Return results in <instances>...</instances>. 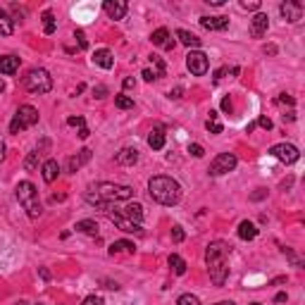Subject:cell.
Listing matches in <instances>:
<instances>
[{
  "label": "cell",
  "instance_id": "cell-1",
  "mask_svg": "<svg viewBox=\"0 0 305 305\" xmlns=\"http://www.w3.org/2000/svg\"><path fill=\"white\" fill-rule=\"evenodd\" d=\"M136 196V191L131 186H122V184H110V181H100V184H91L86 191V203L95 205V208H103L108 212L110 203L115 200H131Z\"/></svg>",
  "mask_w": 305,
  "mask_h": 305
},
{
  "label": "cell",
  "instance_id": "cell-2",
  "mask_svg": "<svg viewBox=\"0 0 305 305\" xmlns=\"http://www.w3.org/2000/svg\"><path fill=\"white\" fill-rule=\"evenodd\" d=\"M229 253L231 246L224 241H212L205 251V262L210 269V279L215 282V286H224L229 277Z\"/></svg>",
  "mask_w": 305,
  "mask_h": 305
},
{
  "label": "cell",
  "instance_id": "cell-3",
  "mask_svg": "<svg viewBox=\"0 0 305 305\" xmlns=\"http://www.w3.org/2000/svg\"><path fill=\"white\" fill-rule=\"evenodd\" d=\"M148 193L150 198L160 205H177L181 198V184L172 177H164V174H157L148 181Z\"/></svg>",
  "mask_w": 305,
  "mask_h": 305
},
{
  "label": "cell",
  "instance_id": "cell-4",
  "mask_svg": "<svg viewBox=\"0 0 305 305\" xmlns=\"http://www.w3.org/2000/svg\"><path fill=\"white\" fill-rule=\"evenodd\" d=\"M15 193H17L19 205L26 210V215L31 219H39L41 215H43V208H41V200H39V191H36V186H33L31 181H19Z\"/></svg>",
  "mask_w": 305,
  "mask_h": 305
},
{
  "label": "cell",
  "instance_id": "cell-5",
  "mask_svg": "<svg viewBox=\"0 0 305 305\" xmlns=\"http://www.w3.org/2000/svg\"><path fill=\"white\" fill-rule=\"evenodd\" d=\"M24 88L29 93H36V95H43V93H50L53 91V77L48 74L46 70H31L26 77H24Z\"/></svg>",
  "mask_w": 305,
  "mask_h": 305
},
{
  "label": "cell",
  "instance_id": "cell-6",
  "mask_svg": "<svg viewBox=\"0 0 305 305\" xmlns=\"http://www.w3.org/2000/svg\"><path fill=\"white\" fill-rule=\"evenodd\" d=\"M39 122V110L33 105H22V108L15 112V117L10 122V133H19L24 129H29Z\"/></svg>",
  "mask_w": 305,
  "mask_h": 305
},
{
  "label": "cell",
  "instance_id": "cell-7",
  "mask_svg": "<svg viewBox=\"0 0 305 305\" xmlns=\"http://www.w3.org/2000/svg\"><path fill=\"white\" fill-rule=\"evenodd\" d=\"M236 162H239V160H236L234 153H219V155L210 162V170H208V172H210L212 177L227 174V172H231V170L236 167Z\"/></svg>",
  "mask_w": 305,
  "mask_h": 305
},
{
  "label": "cell",
  "instance_id": "cell-8",
  "mask_svg": "<svg viewBox=\"0 0 305 305\" xmlns=\"http://www.w3.org/2000/svg\"><path fill=\"white\" fill-rule=\"evenodd\" d=\"M186 67L193 77H203L205 72H208V67H210L208 55H205L203 50H191V53L186 55Z\"/></svg>",
  "mask_w": 305,
  "mask_h": 305
},
{
  "label": "cell",
  "instance_id": "cell-9",
  "mask_svg": "<svg viewBox=\"0 0 305 305\" xmlns=\"http://www.w3.org/2000/svg\"><path fill=\"white\" fill-rule=\"evenodd\" d=\"M269 155L277 157V160L284 164H293L298 157H300V153H298V148L291 146V143H277V146L269 148Z\"/></svg>",
  "mask_w": 305,
  "mask_h": 305
},
{
  "label": "cell",
  "instance_id": "cell-10",
  "mask_svg": "<svg viewBox=\"0 0 305 305\" xmlns=\"http://www.w3.org/2000/svg\"><path fill=\"white\" fill-rule=\"evenodd\" d=\"M110 219H112V224L117 229H122V231H126V234H141V224H136V222H131L129 217H124L122 212H108Z\"/></svg>",
  "mask_w": 305,
  "mask_h": 305
},
{
  "label": "cell",
  "instance_id": "cell-11",
  "mask_svg": "<svg viewBox=\"0 0 305 305\" xmlns=\"http://www.w3.org/2000/svg\"><path fill=\"white\" fill-rule=\"evenodd\" d=\"M279 12H282V17L286 22H298V19L303 17V5H300V3H293V0H286V3L279 5Z\"/></svg>",
  "mask_w": 305,
  "mask_h": 305
},
{
  "label": "cell",
  "instance_id": "cell-12",
  "mask_svg": "<svg viewBox=\"0 0 305 305\" xmlns=\"http://www.w3.org/2000/svg\"><path fill=\"white\" fill-rule=\"evenodd\" d=\"M103 10L110 19H124L126 15V3L124 0H105L103 3Z\"/></svg>",
  "mask_w": 305,
  "mask_h": 305
},
{
  "label": "cell",
  "instance_id": "cell-13",
  "mask_svg": "<svg viewBox=\"0 0 305 305\" xmlns=\"http://www.w3.org/2000/svg\"><path fill=\"white\" fill-rule=\"evenodd\" d=\"M200 26L208 31H224L229 26V17H200Z\"/></svg>",
  "mask_w": 305,
  "mask_h": 305
},
{
  "label": "cell",
  "instance_id": "cell-14",
  "mask_svg": "<svg viewBox=\"0 0 305 305\" xmlns=\"http://www.w3.org/2000/svg\"><path fill=\"white\" fill-rule=\"evenodd\" d=\"M150 41H153V46L164 48V50H172V48H174V39L170 36L167 29H155L153 36H150Z\"/></svg>",
  "mask_w": 305,
  "mask_h": 305
},
{
  "label": "cell",
  "instance_id": "cell-15",
  "mask_svg": "<svg viewBox=\"0 0 305 305\" xmlns=\"http://www.w3.org/2000/svg\"><path fill=\"white\" fill-rule=\"evenodd\" d=\"M267 26H269V17H267L265 12H258L251 22V33L255 36V39H260V36H265Z\"/></svg>",
  "mask_w": 305,
  "mask_h": 305
},
{
  "label": "cell",
  "instance_id": "cell-16",
  "mask_svg": "<svg viewBox=\"0 0 305 305\" xmlns=\"http://www.w3.org/2000/svg\"><path fill=\"white\" fill-rule=\"evenodd\" d=\"M88 160H91V150L84 148V150H79L77 155H72L70 160H67V172H77L81 164H86Z\"/></svg>",
  "mask_w": 305,
  "mask_h": 305
},
{
  "label": "cell",
  "instance_id": "cell-17",
  "mask_svg": "<svg viewBox=\"0 0 305 305\" xmlns=\"http://www.w3.org/2000/svg\"><path fill=\"white\" fill-rule=\"evenodd\" d=\"M93 64L103 67V70H112L115 57H112V53H110L108 48H100V50H95V53H93Z\"/></svg>",
  "mask_w": 305,
  "mask_h": 305
},
{
  "label": "cell",
  "instance_id": "cell-18",
  "mask_svg": "<svg viewBox=\"0 0 305 305\" xmlns=\"http://www.w3.org/2000/svg\"><path fill=\"white\" fill-rule=\"evenodd\" d=\"M17 70H19V57H15V55L0 57V74H15Z\"/></svg>",
  "mask_w": 305,
  "mask_h": 305
},
{
  "label": "cell",
  "instance_id": "cell-19",
  "mask_svg": "<svg viewBox=\"0 0 305 305\" xmlns=\"http://www.w3.org/2000/svg\"><path fill=\"white\" fill-rule=\"evenodd\" d=\"M119 164H124V167H129V164H136L139 162V150L136 148H122L117 153V157H115Z\"/></svg>",
  "mask_w": 305,
  "mask_h": 305
},
{
  "label": "cell",
  "instance_id": "cell-20",
  "mask_svg": "<svg viewBox=\"0 0 305 305\" xmlns=\"http://www.w3.org/2000/svg\"><path fill=\"white\" fill-rule=\"evenodd\" d=\"M57 174H60L57 160H46V162H43V181H46V184H53V181L57 179Z\"/></svg>",
  "mask_w": 305,
  "mask_h": 305
},
{
  "label": "cell",
  "instance_id": "cell-21",
  "mask_svg": "<svg viewBox=\"0 0 305 305\" xmlns=\"http://www.w3.org/2000/svg\"><path fill=\"white\" fill-rule=\"evenodd\" d=\"M239 236H241L243 241H253L258 236V227L253 222H248V219H243L241 224H239Z\"/></svg>",
  "mask_w": 305,
  "mask_h": 305
},
{
  "label": "cell",
  "instance_id": "cell-22",
  "mask_svg": "<svg viewBox=\"0 0 305 305\" xmlns=\"http://www.w3.org/2000/svg\"><path fill=\"white\" fill-rule=\"evenodd\" d=\"M148 146L153 150H162L164 148V129H162V126H157V129H153V131H150Z\"/></svg>",
  "mask_w": 305,
  "mask_h": 305
},
{
  "label": "cell",
  "instance_id": "cell-23",
  "mask_svg": "<svg viewBox=\"0 0 305 305\" xmlns=\"http://www.w3.org/2000/svg\"><path fill=\"white\" fill-rule=\"evenodd\" d=\"M122 215H124V217H129L131 222H136V224H139V222L143 219V205H141V203H129V205L124 208V210H122Z\"/></svg>",
  "mask_w": 305,
  "mask_h": 305
},
{
  "label": "cell",
  "instance_id": "cell-24",
  "mask_svg": "<svg viewBox=\"0 0 305 305\" xmlns=\"http://www.w3.org/2000/svg\"><path fill=\"white\" fill-rule=\"evenodd\" d=\"M12 31H15V19L5 10H0V36H12Z\"/></svg>",
  "mask_w": 305,
  "mask_h": 305
},
{
  "label": "cell",
  "instance_id": "cell-25",
  "mask_svg": "<svg viewBox=\"0 0 305 305\" xmlns=\"http://www.w3.org/2000/svg\"><path fill=\"white\" fill-rule=\"evenodd\" d=\"M177 39H179L184 46H188V48H196V50L200 48V39H198L196 33L186 31V29H179V31H177Z\"/></svg>",
  "mask_w": 305,
  "mask_h": 305
},
{
  "label": "cell",
  "instance_id": "cell-26",
  "mask_svg": "<svg viewBox=\"0 0 305 305\" xmlns=\"http://www.w3.org/2000/svg\"><path fill=\"white\" fill-rule=\"evenodd\" d=\"M77 231H81V234H88V236H95L98 234V222H93V219H81V222H77Z\"/></svg>",
  "mask_w": 305,
  "mask_h": 305
},
{
  "label": "cell",
  "instance_id": "cell-27",
  "mask_svg": "<svg viewBox=\"0 0 305 305\" xmlns=\"http://www.w3.org/2000/svg\"><path fill=\"white\" fill-rule=\"evenodd\" d=\"M136 246L131 241H115L110 246V255H117V253H133Z\"/></svg>",
  "mask_w": 305,
  "mask_h": 305
},
{
  "label": "cell",
  "instance_id": "cell-28",
  "mask_svg": "<svg viewBox=\"0 0 305 305\" xmlns=\"http://www.w3.org/2000/svg\"><path fill=\"white\" fill-rule=\"evenodd\" d=\"M170 267H172L174 274H186V260L179 258V255H170Z\"/></svg>",
  "mask_w": 305,
  "mask_h": 305
},
{
  "label": "cell",
  "instance_id": "cell-29",
  "mask_svg": "<svg viewBox=\"0 0 305 305\" xmlns=\"http://www.w3.org/2000/svg\"><path fill=\"white\" fill-rule=\"evenodd\" d=\"M55 29H57V22H55L53 12H43V31L50 36V33H55Z\"/></svg>",
  "mask_w": 305,
  "mask_h": 305
},
{
  "label": "cell",
  "instance_id": "cell-30",
  "mask_svg": "<svg viewBox=\"0 0 305 305\" xmlns=\"http://www.w3.org/2000/svg\"><path fill=\"white\" fill-rule=\"evenodd\" d=\"M205 129L210 133H222V124H219V119H217V112H210V117L205 122Z\"/></svg>",
  "mask_w": 305,
  "mask_h": 305
},
{
  "label": "cell",
  "instance_id": "cell-31",
  "mask_svg": "<svg viewBox=\"0 0 305 305\" xmlns=\"http://www.w3.org/2000/svg\"><path fill=\"white\" fill-rule=\"evenodd\" d=\"M36 164H39V150H33V153L26 155V160H24V170H26V172H33Z\"/></svg>",
  "mask_w": 305,
  "mask_h": 305
},
{
  "label": "cell",
  "instance_id": "cell-32",
  "mask_svg": "<svg viewBox=\"0 0 305 305\" xmlns=\"http://www.w3.org/2000/svg\"><path fill=\"white\" fill-rule=\"evenodd\" d=\"M115 105L119 110H129L133 108V98H129V95H115Z\"/></svg>",
  "mask_w": 305,
  "mask_h": 305
},
{
  "label": "cell",
  "instance_id": "cell-33",
  "mask_svg": "<svg viewBox=\"0 0 305 305\" xmlns=\"http://www.w3.org/2000/svg\"><path fill=\"white\" fill-rule=\"evenodd\" d=\"M150 62L155 64V77L160 79V77H164V62L157 57V55H150Z\"/></svg>",
  "mask_w": 305,
  "mask_h": 305
},
{
  "label": "cell",
  "instance_id": "cell-34",
  "mask_svg": "<svg viewBox=\"0 0 305 305\" xmlns=\"http://www.w3.org/2000/svg\"><path fill=\"white\" fill-rule=\"evenodd\" d=\"M177 305H200V300L196 296H191V293H184V296H179Z\"/></svg>",
  "mask_w": 305,
  "mask_h": 305
},
{
  "label": "cell",
  "instance_id": "cell-35",
  "mask_svg": "<svg viewBox=\"0 0 305 305\" xmlns=\"http://www.w3.org/2000/svg\"><path fill=\"white\" fill-rule=\"evenodd\" d=\"M184 239H186V234H184V229H181L179 224H177V227H172V241H174V243H181Z\"/></svg>",
  "mask_w": 305,
  "mask_h": 305
},
{
  "label": "cell",
  "instance_id": "cell-36",
  "mask_svg": "<svg viewBox=\"0 0 305 305\" xmlns=\"http://www.w3.org/2000/svg\"><path fill=\"white\" fill-rule=\"evenodd\" d=\"M188 153H191L193 157H203L205 155L203 146H198V143H191V146H188Z\"/></svg>",
  "mask_w": 305,
  "mask_h": 305
},
{
  "label": "cell",
  "instance_id": "cell-37",
  "mask_svg": "<svg viewBox=\"0 0 305 305\" xmlns=\"http://www.w3.org/2000/svg\"><path fill=\"white\" fill-rule=\"evenodd\" d=\"M74 39L79 41V48H81V50L88 48V41H86V33H84V31H74Z\"/></svg>",
  "mask_w": 305,
  "mask_h": 305
},
{
  "label": "cell",
  "instance_id": "cell-38",
  "mask_svg": "<svg viewBox=\"0 0 305 305\" xmlns=\"http://www.w3.org/2000/svg\"><path fill=\"white\" fill-rule=\"evenodd\" d=\"M81 305H103V298L100 296H88V298H84Z\"/></svg>",
  "mask_w": 305,
  "mask_h": 305
},
{
  "label": "cell",
  "instance_id": "cell-39",
  "mask_svg": "<svg viewBox=\"0 0 305 305\" xmlns=\"http://www.w3.org/2000/svg\"><path fill=\"white\" fill-rule=\"evenodd\" d=\"M67 124H70V126H79V129H81V126H86V122H84V117H70V119H67Z\"/></svg>",
  "mask_w": 305,
  "mask_h": 305
},
{
  "label": "cell",
  "instance_id": "cell-40",
  "mask_svg": "<svg viewBox=\"0 0 305 305\" xmlns=\"http://www.w3.org/2000/svg\"><path fill=\"white\" fill-rule=\"evenodd\" d=\"M277 103H279V105H293V98H291V95H286V93H282L279 95V98H277Z\"/></svg>",
  "mask_w": 305,
  "mask_h": 305
},
{
  "label": "cell",
  "instance_id": "cell-41",
  "mask_svg": "<svg viewBox=\"0 0 305 305\" xmlns=\"http://www.w3.org/2000/svg\"><path fill=\"white\" fill-rule=\"evenodd\" d=\"M241 8H243V10H258V8H260V3H258V0H251V3H248V0H243Z\"/></svg>",
  "mask_w": 305,
  "mask_h": 305
},
{
  "label": "cell",
  "instance_id": "cell-42",
  "mask_svg": "<svg viewBox=\"0 0 305 305\" xmlns=\"http://www.w3.org/2000/svg\"><path fill=\"white\" fill-rule=\"evenodd\" d=\"M93 95H95V98H105V95H108V86H103V84H100V86H95Z\"/></svg>",
  "mask_w": 305,
  "mask_h": 305
},
{
  "label": "cell",
  "instance_id": "cell-43",
  "mask_svg": "<svg viewBox=\"0 0 305 305\" xmlns=\"http://www.w3.org/2000/svg\"><path fill=\"white\" fill-rule=\"evenodd\" d=\"M258 124L262 126V129H267V131H269V129H272V119H269V117H260Z\"/></svg>",
  "mask_w": 305,
  "mask_h": 305
},
{
  "label": "cell",
  "instance_id": "cell-44",
  "mask_svg": "<svg viewBox=\"0 0 305 305\" xmlns=\"http://www.w3.org/2000/svg\"><path fill=\"white\" fill-rule=\"evenodd\" d=\"M222 110H224L227 115H231V110H234V105H231V100H229V98H224V100H222Z\"/></svg>",
  "mask_w": 305,
  "mask_h": 305
},
{
  "label": "cell",
  "instance_id": "cell-45",
  "mask_svg": "<svg viewBox=\"0 0 305 305\" xmlns=\"http://www.w3.org/2000/svg\"><path fill=\"white\" fill-rule=\"evenodd\" d=\"M141 77L146 79V81H153V79H157V77H155V72H150V70H143V72H141Z\"/></svg>",
  "mask_w": 305,
  "mask_h": 305
},
{
  "label": "cell",
  "instance_id": "cell-46",
  "mask_svg": "<svg viewBox=\"0 0 305 305\" xmlns=\"http://www.w3.org/2000/svg\"><path fill=\"white\" fill-rule=\"evenodd\" d=\"M267 196V191H265V188H258V193H253V200H260V198H265Z\"/></svg>",
  "mask_w": 305,
  "mask_h": 305
},
{
  "label": "cell",
  "instance_id": "cell-47",
  "mask_svg": "<svg viewBox=\"0 0 305 305\" xmlns=\"http://www.w3.org/2000/svg\"><path fill=\"white\" fill-rule=\"evenodd\" d=\"M88 133L91 131H88L86 126H81V129H79V139H88Z\"/></svg>",
  "mask_w": 305,
  "mask_h": 305
},
{
  "label": "cell",
  "instance_id": "cell-48",
  "mask_svg": "<svg viewBox=\"0 0 305 305\" xmlns=\"http://www.w3.org/2000/svg\"><path fill=\"white\" fill-rule=\"evenodd\" d=\"M274 300H277V303H286V300H289V296H286V293H277V298H274Z\"/></svg>",
  "mask_w": 305,
  "mask_h": 305
},
{
  "label": "cell",
  "instance_id": "cell-49",
  "mask_svg": "<svg viewBox=\"0 0 305 305\" xmlns=\"http://www.w3.org/2000/svg\"><path fill=\"white\" fill-rule=\"evenodd\" d=\"M133 84H136V81H133V77H126L124 79V88H133Z\"/></svg>",
  "mask_w": 305,
  "mask_h": 305
},
{
  "label": "cell",
  "instance_id": "cell-50",
  "mask_svg": "<svg viewBox=\"0 0 305 305\" xmlns=\"http://www.w3.org/2000/svg\"><path fill=\"white\" fill-rule=\"evenodd\" d=\"M224 74H227V67H222V70H217V72H215V79H222V77H224Z\"/></svg>",
  "mask_w": 305,
  "mask_h": 305
},
{
  "label": "cell",
  "instance_id": "cell-51",
  "mask_svg": "<svg viewBox=\"0 0 305 305\" xmlns=\"http://www.w3.org/2000/svg\"><path fill=\"white\" fill-rule=\"evenodd\" d=\"M170 98H181V88H174V91H170Z\"/></svg>",
  "mask_w": 305,
  "mask_h": 305
},
{
  "label": "cell",
  "instance_id": "cell-52",
  "mask_svg": "<svg viewBox=\"0 0 305 305\" xmlns=\"http://www.w3.org/2000/svg\"><path fill=\"white\" fill-rule=\"evenodd\" d=\"M265 53L274 55V53H277V46H265Z\"/></svg>",
  "mask_w": 305,
  "mask_h": 305
},
{
  "label": "cell",
  "instance_id": "cell-53",
  "mask_svg": "<svg viewBox=\"0 0 305 305\" xmlns=\"http://www.w3.org/2000/svg\"><path fill=\"white\" fill-rule=\"evenodd\" d=\"M5 160V143H0V162Z\"/></svg>",
  "mask_w": 305,
  "mask_h": 305
},
{
  "label": "cell",
  "instance_id": "cell-54",
  "mask_svg": "<svg viewBox=\"0 0 305 305\" xmlns=\"http://www.w3.org/2000/svg\"><path fill=\"white\" fill-rule=\"evenodd\" d=\"M105 284H108L105 289H112V291H117V289H119V286H117V284H115V282H105Z\"/></svg>",
  "mask_w": 305,
  "mask_h": 305
},
{
  "label": "cell",
  "instance_id": "cell-55",
  "mask_svg": "<svg viewBox=\"0 0 305 305\" xmlns=\"http://www.w3.org/2000/svg\"><path fill=\"white\" fill-rule=\"evenodd\" d=\"M210 5H215V8H219V5H224V0H208Z\"/></svg>",
  "mask_w": 305,
  "mask_h": 305
},
{
  "label": "cell",
  "instance_id": "cell-56",
  "mask_svg": "<svg viewBox=\"0 0 305 305\" xmlns=\"http://www.w3.org/2000/svg\"><path fill=\"white\" fill-rule=\"evenodd\" d=\"M215 305H234L231 300H222V303H215Z\"/></svg>",
  "mask_w": 305,
  "mask_h": 305
},
{
  "label": "cell",
  "instance_id": "cell-57",
  "mask_svg": "<svg viewBox=\"0 0 305 305\" xmlns=\"http://www.w3.org/2000/svg\"><path fill=\"white\" fill-rule=\"evenodd\" d=\"M3 91H5V84H3V79H0V93H3Z\"/></svg>",
  "mask_w": 305,
  "mask_h": 305
},
{
  "label": "cell",
  "instance_id": "cell-58",
  "mask_svg": "<svg viewBox=\"0 0 305 305\" xmlns=\"http://www.w3.org/2000/svg\"><path fill=\"white\" fill-rule=\"evenodd\" d=\"M251 305H262V303H251Z\"/></svg>",
  "mask_w": 305,
  "mask_h": 305
}]
</instances>
